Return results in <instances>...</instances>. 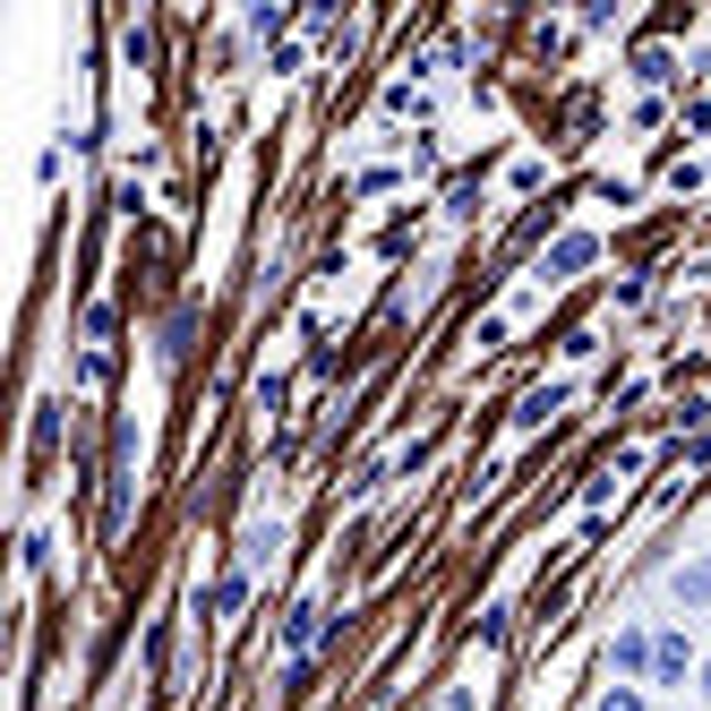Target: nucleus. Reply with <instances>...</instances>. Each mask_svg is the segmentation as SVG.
<instances>
[{"label": "nucleus", "mask_w": 711, "mask_h": 711, "mask_svg": "<svg viewBox=\"0 0 711 711\" xmlns=\"http://www.w3.org/2000/svg\"><path fill=\"white\" fill-rule=\"evenodd\" d=\"M651 669H660V678H686V635H660V643H651Z\"/></svg>", "instance_id": "3"}, {"label": "nucleus", "mask_w": 711, "mask_h": 711, "mask_svg": "<svg viewBox=\"0 0 711 711\" xmlns=\"http://www.w3.org/2000/svg\"><path fill=\"white\" fill-rule=\"evenodd\" d=\"M600 711H643V694H635V686H609V694H600Z\"/></svg>", "instance_id": "5"}, {"label": "nucleus", "mask_w": 711, "mask_h": 711, "mask_svg": "<svg viewBox=\"0 0 711 711\" xmlns=\"http://www.w3.org/2000/svg\"><path fill=\"white\" fill-rule=\"evenodd\" d=\"M678 600H686V609H694V600H711V566H686V575H678Z\"/></svg>", "instance_id": "4"}, {"label": "nucleus", "mask_w": 711, "mask_h": 711, "mask_svg": "<svg viewBox=\"0 0 711 711\" xmlns=\"http://www.w3.org/2000/svg\"><path fill=\"white\" fill-rule=\"evenodd\" d=\"M703 694H711V669H703Z\"/></svg>", "instance_id": "6"}, {"label": "nucleus", "mask_w": 711, "mask_h": 711, "mask_svg": "<svg viewBox=\"0 0 711 711\" xmlns=\"http://www.w3.org/2000/svg\"><path fill=\"white\" fill-rule=\"evenodd\" d=\"M591 258H600V240H591V231H566V240L549 249V275H583Z\"/></svg>", "instance_id": "1"}, {"label": "nucleus", "mask_w": 711, "mask_h": 711, "mask_svg": "<svg viewBox=\"0 0 711 711\" xmlns=\"http://www.w3.org/2000/svg\"><path fill=\"white\" fill-rule=\"evenodd\" d=\"M609 669H617V678H635V669H651V643L635 635V626H626V635L609 643Z\"/></svg>", "instance_id": "2"}]
</instances>
